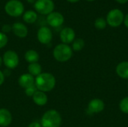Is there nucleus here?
<instances>
[{
    "mask_svg": "<svg viewBox=\"0 0 128 127\" xmlns=\"http://www.w3.org/2000/svg\"><path fill=\"white\" fill-rule=\"evenodd\" d=\"M34 85L38 91L44 93L49 92L56 86V78L51 73H41L39 76H36Z\"/></svg>",
    "mask_w": 128,
    "mask_h": 127,
    "instance_id": "obj_1",
    "label": "nucleus"
},
{
    "mask_svg": "<svg viewBox=\"0 0 128 127\" xmlns=\"http://www.w3.org/2000/svg\"><path fill=\"white\" fill-rule=\"evenodd\" d=\"M42 127H59L62 124L61 115L56 110H49L41 118Z\"/></svg>",
    "mask_w": 128,
    "mask_h": 127,
    "instance_id": "obj_2",
    "label": "nucleus"
},
{
    "mask_svg": "<svg viewBox=\"0 0 128 127\" xmlns=\"http://www.w3.org/2000/svg\"><path fill=\"white\" fill-rule=\"evenodd\" d=\"M73 55L72 49L68 44L60 43L57 45L53 50V56L59 62H66L69 61Z\"/></svg>",
    "mask_w": 128,
    "mask_h": 127,
    "instance_id": "obj_3",
    "label": "nucleus"
},
{
    "mask_svg": "<svg viewBox=\"0 0 128 127\" xmlns=\"http://www.w3.org/2000/svg\"><path fill=\"white\" fill-rule=\"evenodd\" d=\"M4 11L12 17H18L24 13V4L20 0H9L4 4Z\"/></svg>",
    "mask_w": 128,
    "mask_h": 127,
    "instance_id": "obj_4",
    "label": "nucleus"
},
{
    "mask_svg": "<svg viewBox=\"0 0 128 127\" xmlns=\"http://www.w3.org/2000/svg\"><path fill=\"white\" fill-rule=\"evenodd\" d=\"M124 15L118 8H114L109 11L106 15V22L109 25L113 28L120 26L124 22Z\"/></svg>",
    "mask_w": 128,
    "mask_h": 127,
    "instance_id": "obj_5",
    "label": "nucleus"
},
{
    "mask_svg": "<svg viewBox=\"0 0 128 127\" xmlns=\"http://www.w3.org/2000/svg\"><path fill=\"white\" fill-rule=\"evenodd\" d=\"M36 13L41 15H48L55 9V3L52 0H37L34 4Z\"/></svg>",
    "mask_w": 128,
    "mask_h": 127,
    "instance_id": "obj_6",
    "label": "nucleus"
},
{
    "mask_svg": "<svg viewBox=\"0 0 128 127\" xmlns=\"http://www.w3.org/2000/svg\"><path fill=\"white\" fill-rule=\"evenodd\" d=\"M2 61L8 69H14L19 64V57L14 51L8 50L4 52Z\"/></svg>",
    "mask_w": 128,
    "mask_h": 127,
    "instance_id": "obj_7",
    "label": "nucleus"
},
{
    "mask_svg": "<svg viewBox=\"0 0 128 127\" xmlns=\"http://www.w3.org/2000/svg\"><path fill=\"white\" fill-rule=\"evenodd\" d=\"M64 21V16L58 11H52L46 16V22L52 28L60 27Z\"/></svg>",
    "mask_w": 128,
    "mask_h": 127,
    "instance_id": "obj_8",
    "label": "nucleus"
},
{
    "mask_svg": "<svg viewBox=\"0 0 128 127\" xmlns=\"http://www.w3.org/2000/svg\"><path fill=\"white\" fill-rule=\"evenodd\" d=\"M37 37L40 43L48 44L52 39V32L50 28L46 26H42L38 29Z\"/></svg>",
    "mask_w": 128,
    "mask_h": 127,
    "instance_id": "obj_9",
    "label": "nucleus"
},
{
    "mask_svg": "<svg viewBox=\"0 0 128 127\" xmlns=\"http://www.w3.org/2000/svg\"><path fill=\"white\" fill-rule=\"evenodd\" d=\"M104 107H105V104L102 100L93 99L89 102V103L88 105L87 113L88 115L100 113L104 109Z\"/></svg>",
    "mask_w": 128,
    "mask_h": 127,
    "instance_id": "obj_10",
    "label": "nucleus"
},
{
    "mask_svg": "<svg viewBox=\"0 0 128 127\" xmlns=\"http://www.w3.org/2000/svg\"><path fill=\"white\" fill-rule=\"evenodd\" d=\"M75 31L70 27L64 28L60 32V39L64 44H69L75 40Z\"/></svg>",
    "mask_w": 128,
    "mask_h": 127,
    "instance_id": "obj_11",
    "label": "nucleus"
},
{
    "mask_svg": "<svg viewBox=\"0 0 128 127\" xmlns=\"http://www.w3.org/2000/svg\"><path fill=\"white\" fill-rule=\"evenodd\" d=\"M12 31L14 34L20 38H24L28 34V28L22 22L14 23L12 25Z\"/></svg>",
    "mask_w": 128,
    "mask_h": 127,
    "instance_id": "obj_12",
    "label": "nucleus"
},
{
    "mask_svg": "<svg viewBox=\"0 0 128 127\" xmlns=\"http://www.w3.org/2000/svg\"><path fill=\"white\" fill-rule=\"evenodd\" d=\"M12 122V115L6 109H0V127H8Z\"/></svg>",
    "mask_w": 128,
    "mask_h": 127,
    "instance_id": "obj_13",
    "label": "nucleus"
},
{
    "mask_svg": "<svg viewBox=\"0 0 128 127\" xmlns=\"http://www.w3.org/2000/svg\"><path fill=\"white\" fill-rule=\"evenodd\" d=\"M19 85L23 88H27L33 85H34V79L33 76H32L29 73H25L22 74V76H20L18 79Z\"/></svg>",
    "mask_w": 128,
    "mask_h": 127,
    "instance_id": "obj_14",
    "label": "nucleus"
},
{
    "mask_svg": "<svg viewBox=\"0 0 128 127\" xmlns=\"http://www.w3.org/2000/svg\"><path fill=\"white\" fill-rule=\"evenodd\" d=\"M117 75L124 79H128V61L119 63L116 69Z\"/></svg>",
    "mask_w": 128,
    "mask_h": 127,
    "instance_id": "obj_15",
    "label": "nucleus"
},
{
    "mask_svg": "<svg viewBox=\"0 0 128 127\" xmlns=\"http://www.w3.org/2000/svg\"><path fill=\"white\" fill-rule=\"evenodd\" d=\"M32 98H33L34 103L36 105L40 106L46 105L47 103V100H48L46 94L44 92L40 91H37L35 92V94L33 95Z\"/></svg>",
    "mask_w": 128,
    "mask_h": 127,
    "instance_id": "obj_16",
    "label": "nucleus"
},
{
    "mask_svg": "<svg viewBox=\"0 0 128 127\" xmlns=\"http://www.w3.org/2000/svg\"><path fill=\"white\" fill-rule=\"evenodd\" d=\"M22 19L25 22L32 24L36 22L38 19V13L35 10H28L23 13L22 14Z\"/></svg>",
    "mask_w": 128,
    "mask_h": 127,
    "instance_id": "obj_17",
    "label": "nucleus"
},
{
    "mask_svg": "<svg viewBox=\"0 0 128 127\" xmlns=\"http://www.w3.org/2000/svg\"><path fill=\"white\" fill-rule=\"evenodd\" d=\"M25 59L29 64L37 63L39 60V55L35 50L29 49L25 54Z\"/></svg>",
    "mask_w": 128,
    "mask_h": 127,
    "instance_id": "obj_18",
    "label": "nucleus"
},
{
    "mask_svg": "<svg viewBox=\"0 0 128 127\" xmlns=\"http://www.w3.org/2000/svg\"><path fill=\"white\" fill-rule=\"evenodd\" d=\"M41 70H42L41 66L38 62L29 64V65L28 66V71L29 74H31L33 76H39L41 73Z\"/></svg>",
    "mask_w": 128,
    "mask_h": 127,
    "instance_id": "obj_19",
    "label": "nucleus"
},
{
    "mask_svg": "<svg viewBox=\"0 0 128 127\" xmlns=\"http://www.w3.org/2000/svg\"><path fill=\"white\" fill-rule=\"evenodd\" d=\"M84 46H85V41L82 38H77L73 41L72 48H73V50L76 52L81 51L84 48Z\"/></svg>",
    "mask_w": 128,
    "mask_h": 127,
    "instance_id": "obj_20",
    "label": "nucleus"
},
{
    "mask_svg": "<svg viewBox=\"0 0 128 127\" xmlns=\"http://www.w3.org/2000/svg\"><path fill=\"white\" fill-rule=\"evenodd\" d=\"M106 20L103 17H98L94 21V26L97 29L102 30L106 27Z\"/></svg>",
    "mask_w": 128,
    "mask_h": 127,
    "instance_id": "obj_21",
    "label": "nucleus"
},
{
    "mask_svg": "<svg viewBox=\"0 0 128 127\" xmlns=\"http://www.w3.org/2000/svg\"><path fill=\"white\" fill-rule=\"evenodd\" d=\"M120 110L125 114H128V97L122 99L119 103Z\"/></svg>",
    "mask_w": 128,
    "mask_h": 127,
    "instance_id": "obj_22",
    "label": "nucleus"
},
{
    "mask_svg": "<svg viewBox=\"0 0 128 127\" xmlns=\"http://www.w3.org/2000/svg\"><path fill=\"white\" fill-rule=\"evenodd\" d=\"M37 88L35 86V85H33L27 88H26L25 93L28 97H33V95L35 94V92L37 91Z\"/></svg>",
    "mask_w": 128,
    "mask_h": 127,
    "instance_id": "obj_23",
    "label": "nucleus"
},
{
    "mask_svg": "<svg viewBox=\"0 0 128 127\" xmlns=\"http://www.w3.org/2000/svg\"><path fill=\"white\" fill-rule=\"evenodd\" d=\"M7 43H8L7 35L3 32H0V49L4 47Z\"/></svg>",
    "mask_w": 128,
    "mask_h": 127,
    "instance_id": "obj_24",
    "label": "nucleus"
},
{
    "mask_svg": "<svg viewBox=\"0 0 128 127\" xmlns=\"http://www.w3.org/2000/svg\"><path fill=\"white\" fill-rule=\"evenodd\" d=\"M2 32L4 33V34L8 33L12 30V26L10 25H9V24H4L2 28Z\"/></svg>",
    "mask_w": 128,
    "mask_h": 127,
    "instance_id": "obj_25",
    "label": "nucleus"
},
{
    "mask_svg": "<svg viewBox=\"0 0 128 127\" xmlns=\"http://www.w3.org/2000/svg\"><path fill=\"white\" fill-rule=\"evenodd\" d=\"M28 127H42L41 124L38 122H32V124H30Z\"/></svg>",
    "mask_w": 128,
    "mask_h": 127,
    "instance_id": "obj_26",
    "label": "nucleus"
},
{
    "mask_svg": "<svg viewBox=\"0 0 128 127\" xmlns=\"http://www.w3.org/2000/svg\"><path fill=\"white\" fill-rule=\"evenodd\" d=\"M4 73L0 70V85H2V83L4 82Z\"/></svg>",
    "mask_w": 128,
    "mask_h": 127,
    "instance_id": "obj_27",
    "label": "nucleus"
},
{
    "mask_svg": "<svg viewBox=\"0 0 128 127\" xmlns=\"http://www.w3.org/2000/svg\"><path fill=\"white\" fill-rule=\"evenodd\" d=\"M124 25H125V26L127 27L128 28V13L126 15V16H124Z\"/></svg>",
    "mask_w": 128,
    "mask_h": 127,
    "instance_id": "obj_28",
    "label": "nucleus"
},
{
    "mask_svg": "<svg viewBox=\"0 0 128 127\" xmlns=\"http://www.w3.org/2000/svg\"><path fill=\"white\" fill-rule=\"evenodd\" d=\"M117 2H118V3H120V4H125V3H127L128 1V0H116Z\"/></svg>",
    "mask_w": 128,
    "mask_h": 127,
    "instance_id": "obj_29",
    "label": "nucleus"
},
{
    "mask_svg": "<svg viewBox=\"0 0 128 127\" xmlns=\"http://www.w3.org/2000/svg\"><path fill=\"white\" fill-rule=\"evenodd\" d=\"M26 1H27V2H28L30 4H34L37 0H26Z\"/></svg>",
    "mask_w": 128,
    "mask_h": 127,
    "instance_id": "obj_30",
    "label": "nucleus"
},
{
    "mask_svg": "<svg viewBox=\"0 0 128 127\" xmlns=\"http://www.w3.org/2000/svg\"><path fill=\"white\" fill-rule=\"evenodd\" d=\"M68 1H69V2H71V3H75V2H77V1H79L80 0H67Z\"/></svg>",
    "mask_w": 128,
    "mask_h": 127,
    "instance_id": "obj_31",
    "label": "nucleus"
},
{
    "mask_svg": "<svg viewBox=\"0 0 128 127\" xmlns=\"http://www.w3.org/2000/svg\"><path fill=\"white\" fill-rule=\"evenodd\" d=\"M2 61H2V58L0 57V66H1V64H2Z\"/></svg>",
    "mask_w": 128,
    "mask_h": 127,
    "instance_id": "obj_32",
    "label": "nucleus"
},
{
    "mask_svg": "<svg viewBox=\"0 0 128 127\" xmlns=\"http://www.w3.org/2000/svg\"><path fill=\"white\" fill-rule=\"evenodd\" d=\"M87 1H94V0H87Z\"/></svg>",
    "mask_w": 128,
    "mask_h": 127,
    "instance_id": "obj_33",
    "label": "nucleus"
},
{
    "mask_svg": "<svg viewBox=\"0 0 128 127\" xmlns=\"http://www.w3.org/2000/svg\"></svg>",
    "mask_w": 128,
    "mask_h": 127,
    "instance_id": "obj_34",
    "label": "nucleus"
}]
</instances>
